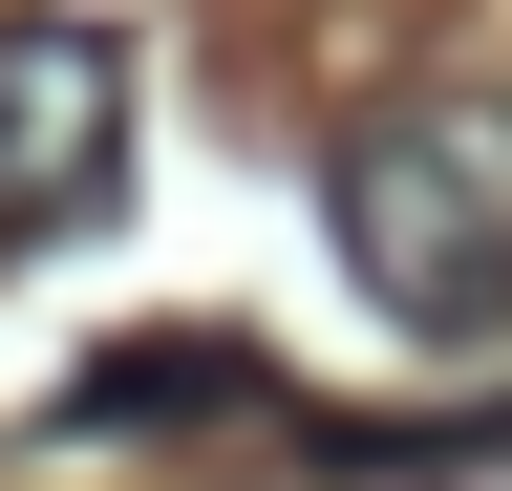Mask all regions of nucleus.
Wrapping results in <instances>:
<instances>
[{
    "mask_svg": "<svg viewBox=\"0 0 512 491\" xmlns=\"http://www.w3.org/2000/svg\"><path fill=\"white\" fill-rule=\"evenodd\" d=\"M128 171V43L107 22H0V235H86Z\"/></svg>",
    "mask_w": 512,
    "mask_h": 491,
    "instance_id": "obj_2",
    "label": "nucleus"
},
{
    "mask_svg": "<svg viewBox=\"0 0 512 491\" xmlns=\"http://www.w3.org/2000/svg\"><path fill=\"white\" fill-rule=\"evenodd\" d=\"M214 406H278V363L256 342H128V363H86V427H214Z\"/></svg>",
    "mask_w": 512,
    "mask_h": 491,
    "instance_id": "obj_3",
    "label": "nucleus"
},
{
    "mask_svg": "<svg viewBox=\"0 0 512 491\" xmlns=\"http://www.w3.org/2000/svg\"><path fill=\"white\" fill-rule=\"evenodd\" d=\"M320 235L406 342H512V86H406L320 171Z\"/></svg>",
    "mask_w": 512,
    "mask_h": 491,
    "instance_id": "obj_1",
    "label": "nucleus"
}]
</instances>
